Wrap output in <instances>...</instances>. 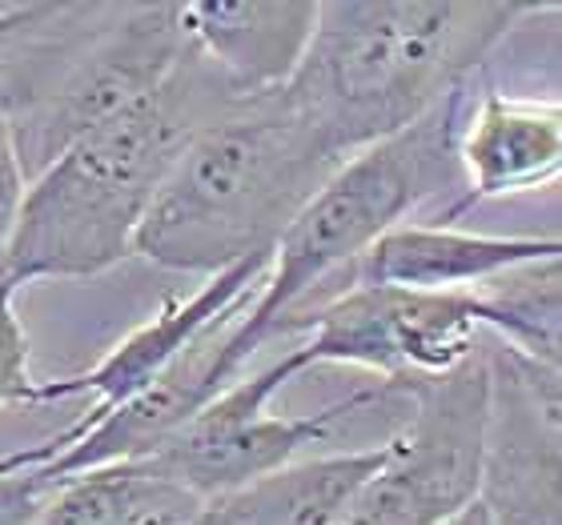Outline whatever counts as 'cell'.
<instances>
[{
	"label": "cell",
	"instance_id": "2e32d148",
	"mask_svg": "<svg viewBox=\"0 0 562 525\" xmlns=\"http://www.w3.org/2000/svg\"><path fill=\"white\" fill-rule=\"evenodd\" d=\"M41 377L33 374V341L16 313V285L0 277V409L36 406Z\"/></svg>",
	"mask_w": 562,
	"mask_h": 525
},
{
	"label": "cell",
	"instance_id": "ba28073f",
	"mask_svg": "<svg viewBox=\"0 0 562 525\" xmlns=\"http://www.w3.org/2000/svg\"><path fill=\"white\" fill-rule=\"evenodd\" d=\"M486 430L479 505L491 525H562V386L503 341L482 345Z\"/></svg>",
	"mask_w": 562,
	"mask_h": 525
},
{
	"label": "cell",
	"instance_id": "9a60e30c",
	"mask_svg": "<svg viewBox=\"0 0 562 525\" xmlns=\"http://www.w3.org/2000/svg\"><path fill=\"white\" fill-rule=\"evenodd\" d=\"M486 309V326L494 341L539 365L562 362V258L530 261L506 269L474 289Z\"/></svg>",
	"mask_w": 562,
	"mask_h": 525
},
{
	"label": "cell",
	"instance_id": "ffe728a7",
	"mask_svg": "<svg viewBox=\"0 0 562 525\" xmlns=\"http://www.w3.org/2000/svg\"><path fill=\"white\" fill-rule=\"evenodd\" d=\"M9 16H12V12H9ZM9 16H4V21H9ZM4 21H0V24H4Z\"/></svg>",
	"mask_w": 562,
	"mask_h": 525
},
{
	"label": "cell",
	"instance_id": "6da1fadb",
	"mask_svg": "<svg viewBox=\"0 0 562 525\" xmlns=\"http://www.w3.org/2000/svg\"><path fill=\"white\" fill-rule=\"evenodd\" d=\"M535 0H317V24L285 105L338 161L398 137L474 81Z\"/></svg>",
	"mask_w": 562,
	"mask_h": 525
},
{
	"label": "cell",
	"instance_id": "5b68a950",
	"mask_svg": "<svg viewBox=\"0 0 562 525\" xmlns=\"http://www.w3.org/2000/svg\"><path fill=\"white\" fill-rule=\"evenodd\" d=\"M186 0L16 4L0 24V117L33 181L72 140L169 77Z\"/></svg>",
	"mask_w": 562,
	"mask_h": 525
},
{
	"label": "cell",
	"instance_id": "8992f818",
	"mask_svg": "<svg viewBox=\"0 0 562 525\" xmlns=\"http://www.w3.org/2000/svg\"><path fill=\"white\" fill-rule=\"evenodd\" d=\"M486 309L474 289H341L322 305L290 317L281 338L305 333L297 345L305 369L358 365L402 393L411 381L454 374L482 345Z\"/></svg>",
	"mask_w": 562,
	"mask_h": 525
},
{
	"label": "cell",
	"instance_id": "30bf717a",
	"mask_svg": "<svg viewBox=\"0 0 562 525\" xmlns=\"http://www.w3.org/2000/svg\"><path fill=\"white\" fill-rule=\"evenodd\" d=\"M462 193L438 221H454L482 201L539 193L562 173V109L559 101L510 96L503 89H479L467 101V117L454 140Z\"/></svg>",
	"mask_w": 562,
	"mask_h": 525
},
{
	"label": "cell",
	"instance_id": "277c9868",
	"mask_svg": "<svg viewBox=\"0 0 562 525\" xmlns=\"http://www.w3.org/2000/svg\"><path fill=\"white\" fill-rule=\"evenodd\" d=\"M470 93L474 81L454 89L442 105H434L398 137L353 152L285 225L261 289L249 297L213 353L210 381L217 393L234 386L266 341L281 338V326L290 317L322 301L341 269L362 258L386 229L411 221V213L438 193H462L454 140Z\"/></svg>",
	"mask_w": 562,
	"mask_h": 525
},
{
	"label": "cell",
	"instance_id": "9c48e42d",
	"mask_svg": "<svg viewBox=\"0 0 562 525\" xmlns=\"http://www.w3.org/2000/svg\"><path fill=\"white\" fill-rule=\"evenodd\" d=\"M270 261H273V253H258V258L241 261V265L225 269V273H213V277H205V285H201L198 293H189L186 301L161 305V313L149 317V321L137 326L133 333H125V338H121L101 362L89 365L85 374L41 381L36 406L69 401V397H93V406H89L85 418H77L60 433L45 437V442L24 445V449H12V454L0 457V478L33 473V469L48 466V461L57 454H65L85 430H93L101 418H109L117 406H125L130 397H137L140 389H149L161 374H169L177 365V357H181L189 345H198L210 329L234 321V317L246 309L249 297H254V285H261Z\"/></svg>",
	"mask_w": 562,
	"mask_h": 525
},
{
	"label": "cell",
	"instance_id": "3957f363",
	"mask_svg": "<svg viewBox=\"0 0 562 525\" xmlns=\"http://www.w3.org/2000/svg\"><path fill=\"white\" fill-rule=\"evenodd\" d=\"M341 164L281 93L237 101L177 157L133 258L213 277L273 253L285 225Z\"/></svg>",
	"mask_w": 562,
	"mask_h": 525
},
{
	"label": "cell",
	"instance_id": "8fae6325",
	"mask_svg": "<svg viewBox=\"0 0 562 525\" xmlns=\"http://www.w3.org/2000/svg\"><path fill=\"white\" fill-rule=\"evenodd\" d=\"M562 258L559 237H503V233H470L454 225L402 221L378 237L353 265L341 269V277L329 285L326 297L362 285H386V289H479L506 269L530 265V261ZM322 297V301H326ZM317 301V305H322ZM314 309V305H310Z\"/></svg>",
	"mask_w": 562,
	"mask_h": 525
},
{
	"label": "cell",
	"instance_id": "52a82bcc",
	"mask_svg": "<svg viewBox=\"0 0 562 525\" xmlns=\"http://www.w3.org/2000/svg\"><path fill=\"white\" fill-rule=\"evenodd\" d=\"M297 374H305V362L302 353L290 350L266 365L261 374L237 377L210 406H201L149 461L173 481H181L193 498L213 502L222 493H234L249 481H261L302 461L305 445L326 442L346 418L394 393L386 386H366L346 393L334 406L314 409V413H293V418L270 413V401Z\"/></svg>",
	"mask_w": 562,
	"mask_h": 525
},
{
	"label": "cell",
	"instance_id": "7a4b0ae2",
	"mask_svg": "<svg viewBox=\"0 0 562 525\" xmlns=\"http://www.w3.org/2000/svg\"><path fill=\"white\" fill-rule=\"evenodd\" d=\"M241 96L181 48L153 93L72 140L29 181L21 217L0 261L16 289L29 281H77L109 273L133 258L140 221L186 145Z\"/></svg>",
	"mask_w": 562,
	"mask_h": 525
},
{
	"label": "cell",
	"instance_id": "e0dca14e",
	"mask_svg": "<svg viewBox=\"0 0 562 525\" xmlns=\"http://www.w3.org/2000/svg\"><path fill=\"white\" fill-rule=\"evenodd\" d=\"M24 189H29V176H24V169H21V157H16L9 125L0 117V261H4V249H9V241H12L16 217H21Z\"/></svg>",
	"mask_w": 562,
	"mask_h": 525
},
{
	"label": "cell",
	"instance_id": "ac0fdd59",
	"mask_svg": "<svg viewBox=\"0 0 562 525\" xmlns=\"http://www.w3.org/2000/svg\"><path fill=\"white\" fill-rule=\"evenodd\" d=\"M41 502H45V490L29 473L0 478V525H33Z\"/></svg>",
	"mask_w": 562,
	"mask_h": 525
},
{
	"label": "cell",
	"instance_id": "5bb4252c",
	"mask_svg": "<svg viewBox=\"0 0 562 525\" xmlns=\"http://www.w3.org/2000/svg\"><path fill=\"white\" fill-rule=\"evenodd\" d=\"M201 505V498L145 457L48 486L33 525H189Z\"/></svg>",
	"mask_w": 562,
	"mask_h": 525
},
{
	"label": "cell",
	"instance_id": "4fadbf2b",
	"mask_svg": "<svg viewBox=\"0 0 562 525\" xmlns=\"http://www.w3.org/2000/svg\"><path fill=\"white\" fill-rule=\"evenodd\" d=\"M394 437L370 449L305 457L198 510L189 525H334L350 498L386 466Z\"/></svg>",
	"mask_w": 562,
	"mask_h": 525
},
{
	"label": "cell",
	"instance_id": "d6986e66",
	"mask_svg": "<svg viewBox=\"0 0 562 525\" xmlns=\"http://www.w3.org/2000/svg\"><path fill=\"white\" fill-rule=\"evenodd\" d=\"M438 525H491V514H486V510L479 505V498H474V502H467L458 514H450L446 522H438Z\"/></svg>",
	"mask_w": 562,
	"mask_h": 525
},
{
	"label": "cell",
	"instance_id": "7c38bea8",
	"mask_svg": "<svg viewBox=\"0 0 562 525\" xmlns=\"http://www.w3.org/2000/svg\"><path fill=\"white\" fill-rule=\"evenodd\" d=\"M186 41L229 93H281L302 65L317 24V0H186Z\"/></svg>",
	"mask_w": 562,
	"mask_h": 525
}]
</instances>
